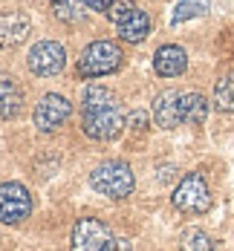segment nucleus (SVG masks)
I'll list each match as a JSON object with an SVG mask.
<instances>
[{
    "label": "nucleus",
    "mask_w": 234,
    "mask_h": 251,
    "mask_svg": "<svg viewBox=\"0 0 234 251\" xmlns=\"http://www.w3.org/2000/svg\"><path fill=\"white\" fill-rule=\"evenodd\" d=\"M90 185H93L99 194L110 197V200H128L130 194H133L136 179H133V171H130L128 162H122V159H107V162H102V165L90 174Z\"/></svg>",
    "instance_id": "f257e3e1"
},
{
    "label": "nucleus",
    "mask_w": 234,
    "mask_h": 251,
    "mask_svg": "<svg viewBox=\"0 0 234 251\" xmlns=\"http://www.w3.org/2000/svg\"><path fill=\"white\" fill-rule=\"evenodd\" d=\"M125 52L119 44L113 41H93L87 50L81 52L78 58V75L81 78H99V75H110L122 67Z\"/></svg>",
    "instance_id": "f03ea898"
},
{
    "label": "nucleus",
    "mask_w": 234,
    "mask_h": 251,
    "mask_svg": "<svg viewBox=\"0 0 234 251\" xmlns=\"http://www.w3.org/2000/svg\"><path fill=\"white\" fill-rule=\"evenodd\" d=\"M70 249L73 251H119V240L113 237L107 223L96 220V217H81L73 226Z\"/></svg>",
    "instance_id": "7ed1b4c3"
},
{
    "label": "nucleus",
    "mask_w": 234,
    "mask_h": 251,
    "mask_svg": "<svg viewBox=\"0 0 234 251\" xmlns=\"http://www.w3.org/2000/svg\"><path fill=\"white\" fill-rule=\"evenodd\" d=\"M171 202L182 214H206L208 205H211V191H208V182L203 179V174L182 176V182L177 185Z\"/></svg>",
    "instance_id": "20e7f679"
},
{
    "label": "nucleus",
    "mask_w": 234,
    "mask_h": 251,
    "mask_svg": "<svg viewBox=\"0 0 234 251\" xmlns=\"http://www.w3.org/2000/svg\"><path fill=\"white\" fill-rule=\"evenodd\" d=\"M107 15H110V21L116 24L119 38L128 41V44H139V41H145L148 32H151V18H148L142 9L130 6V3H116V6H110Z\"/></svg>",
    "instance_id": "39448f33"
},
{
    "label": "nucleus",
    "mask_w": 234,
    "mask_h": 251,
    "mask_svg": "<svg viewBox=\"0 0 234 251\" xmlns=\"http://www.w3.org/2000/svg\"><path fill=\"white\" fill-rule=\"evenodd\" d=\"M32 214V194L21 182H3L0 185V223L21 226Z\"/></svg>",
    "instance_id": "423d86ee"
},
{
    "label": "nucleus",
    "mask_w": 234,
    "mask_h": 251,
    "mask_svg": "<svg viewBox=\"0 0 234 251\" xmlns=\"http://www.w3.org/2000/svg\"><path fill=\"white\" fill-rule=\"evenodd\" d=\"M81 127H84V133H87L90 139H96V142H110V139L122 136V130H125L122 107H113V110H84Z\"/></svg>",
    "instance_id": "0eeeda50"
},
{
    "label": "nucleus",
    "mask_w": 234,
    "mask_h": 251,
    "mask_svg": "<svg viewBox=\"0 0 234 251\" xmlns=\"http://www.w3.org/2000/svg\"><path fill=\"white\" fill-rule=\"evenodd\" d=\"M26 67L35 75H58L67 67V50L58 41H38L26 55Z\"/></svg>",
    "instance_id": "6e6552de"
},
{
    "label": "nucleus",
    "mask_w": 234,
    "mask_h": 251,
    "mask_svg": "<svg viewBox=\"0 0 234 251\" xmlns=\"http://www.w3.org/2000/svg\"><path fill=\"white\" fill-rule=\"evenodd\" d=\"M70 113H73V104L64 99V96H58V93H50V96H44V99L35 104L32 122H35V127L41 133H52V130H58V127L70 119Z\"/></svg>",
    "instance_id": "1a4fd4ad"
},
{
    "label": "nucleus",
    "mask_w": 234,
    "mask_h": 251,
    "mask_svg": "<svg viewBox=\"0 0 234 251\" xmlns=\"http://www.w3.org/2000/svg\"><path fill=\"white\" fill-rule=\"evenodd\" d=\"M182 96L174 90H165L154 99V122L162 130H174L182 122Z\"/></svg>",
    "instance_id": "9d476101"
},
{
    "label": "nucleus",
    "mask_w": 234,
    "mask_h": 251,
    "mask_svg": "<svg viewBox=\"0 0 234 251\" xmlns=\"http://www.w3.org/2000/svg\"><path fill=\"white\" fill-rule=\"evenodd\" d=\"M32 32V21L26 12H3L0 15V47H18Z\"/></svg>",
    "instance_id": "9b49d317"
},
{
    "label": "nucleus",
    "mask_w": 234,
    "mask_h": 251,
    "mask_svg": "<svg viewBox=\"0 0 234 251\" xmlns=\"http://www.w3.org/2000/svg\"><path fill=\"white\" fill-rule=\"evenodd\" d=\"M185 67H188V55H185L182 47H177V44H165V47H159V50H156L154 70L162 78L182 75V73H185Z\"/></svg>",
    "instance_id": "f8f14e48"
},
{
    "label": "nucleus",
    "mask_w": 234,
    "mask_h": 251,
    "mask_svg": "<svg viewBox=\"0 0 234 251\" xmlns=\"http://www.w3.org/2000/svg\"><path fill=\"white\" fill-rule=\"evenodd\" d=\"M24 110V96L15 78L0 73V119H18Z\"/></svg>",
    "instance_id": "ddd939ff"
},
{
    "label": "nucleus",
    "mask_w": 234,
    "mask_h": 251,
    "mask_svg": "<svg viewBox=\"0 0 234 251\" xmlns=\"http://www.w3.org/2000/svg\"><path fill=\"white\" fill-rule=\"evenodd\" d=\"M119 104V96L104 84H87L81 93V110H113Z\"/></svg>",
    "instance_id": "4468645a"
},
{
    "label": "nucleus",
    "mask_w": 234,
    "mask_h": 251,
    "mask_svg": "<svg viewBox=\"0 0 234 251\" xmlns=\"http://www.w3.org/2000/svg\"><path fill=\"white\" fill-rule=\"evenodd\" d=\"M182 125L200 127L208 116V99L203 93H185L182 96Z\"/></svg>",
    "instance_id": "2eb2a0df"
},
{
    "label": "nucleus",
    "mask_w": 234,
    "mask_h": 251,
    "mask_svg": "<svg viewBox=\"0 0 234 251\" xmlns=\"http://www.w3.org/2000/svg\"><path fill=\"white\" fill-rule=\"evenodd\" d=\"M214 107L220 113H232L234 110V75H223L214 84Z\"/></svg>",
    "instance_id": "dca6fc26"
},
{
    "label": "nucleus",
    "mask_w": 234,
    "mask_h": 251,
    "mask_svg": "<svg viewBox=\"0 0 234 251\" xmlns=\"http://www.w3.org/2000/svg\"><path fill=\"white\" fill-rule=\"evenodd\" d=\"M52 15L64 24L84 21V3L81 0H52Z\"/></svg>",
    "instance_id": "f3484780"
},
{
    "label": "nucleus",
    "mask_w": 234,
    "mask_h": 251,
    "mask_svg": "<svg viewBox=\"0 0 234 251\" xmlns=\"http://www.w3.org/2000/svg\"><path fill=\"white\" fill-rule=\"evenodd\" d=\"M180 249L182 251H214V243H211V237H208L206 231H200V228H188V231L182 234Z\"/></svg>",
    "instance_id": "a211bd4d"
},
{
    "label": "nucleus",
    "mask_w": 234,
    "mask_h": 251,
    "mask_svg": "<svg viewBox=\"0 0 234 251\" xmlns=\"http://www.w3.org/2000/svg\"><path fill=\"white\" fill-rule=\"evenodd\" d=\"M211 0H180L177 9H174V24H182L188 18H197V15H206Z\"/></svg>",
    "instance_id": "6ab92c4d"
},
{
    "label": "nucleus",
    "mask_w": 234,
    "mask_h": 251,
    "mask_svg": "<svg viewBox=\"0 0 234 251\" xmlns=\"http://www.w3.org/2000/svg\"><path fill=\"white\" fill-rule=\"evenodd\" d=\"M125 125H128L133 133H145V130L151 127V116H148L145 110H130L128 119H125Z\"/></svg>",
    "instance_id": "aec40b11"
},
{
    "label": "nucleus",
    "mask_w": 234,
    "mask_h": 251,
    "mask_svg": "<svg viewBox=\"0 0 234 251\" xmlns=\"http://www.w3.org/2000/svg\"><path fill=\"white\" fill-rule=\"evenodd\" d=\"M81 3H84L87 9H96V12H107V9H110V6H116L119 0H81Z\"/></svg>",
    "instance_id": "412c9836"
}]
</instances>
